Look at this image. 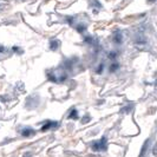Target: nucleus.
I'll return each mask as SVG.
<instances>
[{
    "mask_svg": "<svg viewBox=\"0 0 157 157\" xmlns=\"http://www.w3.org/2000/svg\"><path fill=\"white\" fill-rule=\"evenodd\" d=\"M69 118H70V119H77V118H78V111H77L76 109H73V110L71 111V113L69 115Z\"/></svg>",
    "mask_w": 157,
    "mask_h": 157,
    "instance_id": "nucleus-7",
    "label": "nucleus"
},
{
    "mask_svg": "<svg viewBox=\"0 0 157 157\" xmlns=\"http://www.w3.org/2000/svg\"><path fill=\"white\" fill-rule=\"evenodd\" d=\"M118 67H119V64H118V63H113V64H111V65H110V72H115V71H117Z\"/></svg>",
    "mask_w": 157,
    "mask_h": 157,
    "instance_id": "nucleus-8",
    "label": "nucleus"
},
{
    "mask_svg": "<svg viewBox=\"0 0 157 157\" xmlns=\"http://www.w3.org/2000/svg\"><path fill=\"white\" fill-rule=\"evenodd\" d=\"M103 69H104V64H101L99 66H98V69L96 70V72L99 74V73H102V71H103Z\"/></svg>",
    "mask_w": 157,
    "mask_h": 157,
    "instance_id": "nucleus-11",
    "label": "nucleus"
},
{
    "mask_svg": "<svg viewBox=\"0 0 157 157\" xmlns=\"http://www.w3.org/2000/svg\"><path fill=\"white\" fill-rule=\"evenodd\" d=\"M23 157H32V153H30V152H26V153H25Z\"/></svg>",
    "mask_w": 157,
    "mask_h": 157,
    "instance_id": "nucleus-17",
    "label": "nucleus"
},
{
    "mask_svg": "<svg viewBox=\"0 0 157 157\" xmlns=\"http://www.w3.org/2000/svg\"><path fill=\"white\" fill-rule=\"evenodd\" d=\"M152 153L153 156H157V143L153 145V149H152Z\"/></svg>",
    "mask_w": 157,
    "mask_h": 157,
    "instance_id": "nucleus-14",
    "label": "nucleus"
},
{
    "mask_svg": "<svg viewBox=\"0 0 157 157\" xmlns=\"http://www.w3.org/2000/svg\"><path fill=\"white\" fill-rule=\"evenodd\" d=\"M113 43L117 44V45H119V44L123 43V36H122V33L119 31H116L115 32V34H113Z\"/></svg>",
    "mask_w": 157,
    "mask_h": 157,
    "instance_id": "nucleus-2",
    "label": "nucleus"
},
{
    "mask_svg": "<svg viewBox=\"0 0 157 157\" xmlns=\"http://www.w3.org/2000/svg\"><path fill=\"white\" fill-rule=\"evenodd\" d=\"M92 150L93 151H105L108 149V141H106V137H103L101 138L99 141H96L92 143L91 145Z\"/></svg>",
    "mask_w": 157,
    "mask_h": 157,
    "instance_id": "nucleus-1",
    "label": "nucleus"
},
{
    "mask_svg": "<svg viewBox=\"0 0 157 157\" xmlns=\"http://www.w3.org/2000/svg\"><path fill=\"white\" fill-rule=\"evenodd\" d=\"M108 57H109V59H116V57H117V52L111 51V52H109Z\"/></svg>",
    "mask_w": 157,
    "mask_h": 157,
    "instance_id": "nucleus-10",
    "label": "nucleus"
},
{
    "mask_svg": "<svg viewBox=\"0 0 157 157\" xmlns=\"http://www.w3.org/2000/svg\"><path fill=\"white\" fill-rule=\"evenodd\" d=\"M149 143H150V139H146V141L144 142V144H143V146H142V149H141V152H139V156H138V157H144V156H145L146 150H148V146H149Z\"/></svg>",
    "mask_w": 157,
    "mask_h": 157,
    "instance_id": "nucleus-4",
    "label": "nucleus"
},
{
    "mask_svg": "<svg viewBox=\"0 0 157 157\" xmlns=\"http://www.w3.org/2000/svg\"><path fill=\"white\" fill-rule=\"evenodd\" d=\"M4 51H5V49L3 46H0V52H4Z\"/></svg>",
    "mask_w": 157,
    "mask_h": 157,
    "instance_id": "nucleus-18",
    "label": "nucleus"
},
{
    "mask_svg": "<svg viewBox=\"0 0 157 157\" xmlns=\"http://www.w3.org/2000/svg\"><path fill=\"white\" fill-rule=\"evenodd\" d=\"M90 119H91V118H90V116H86V117H84V118L82 119V123H83V124H85V123L90 122Z\"/></svg>",
    "mask_w": 157,
    "mask_h": 157,
    "instance_id": "nucleus-13",
    "label": "nucleus"
},
{
    "mask_svg": "<svg viewBox=\"0 0 157 157\" xmlns=\"http://www.w3.org/2000/svg\"><path fill=\"white\" fill-rule=\"evenodd\" d=\"M58 126V123L57 122H47L43 128H41V131H47V130H50V129H53V128H57Z\"/></svg>",
    "mask_w": 157,
    "mask_h": 157,
    "instance_id": "nucleus-3",
    "label": "nucleus"
},
{
    "mask_svg": "<svg viewBox=\"0 0 157 157\" xmlns=\"http://www.w3.org/2000/svg\"><path fill=\"white\" fill-rule=\"evenodd\" d=\"M59 46H60V41H59L58 39H52V40L50 41V49H51L52 51L58 50Z\"/></svg>",
    "mask_w": 157,
    "mask_h": 157,
    "instance_id": "nucleus-5",
    "label": "nucleus"
},
{
    "mask_svg": "<svg viewBox=\"0 0 157 157\" xmlns=\"http://www.w3.org/2000/svg\"><path fill=\"white\" fill-rule=\"evenodd\" d=\"M85 43H88V44H93V38L86 37V38H85Z\"/></svg>",
    "mask_w": 157,
    "mask_h": 157,
    "instance_id": "nucleus-12",
    "label": "nucleus"
},
{
    "mask_svg": "<svg viewBox=\"0 0 157 157\" xmlns=\"http://www.w3.org/2000/svg\"><path fill=\"white\" fill-rule=\"evenodd\" d=\"M19 50H21V49H19V47H16V46L13 47V51H14V52H20V53H23V52H21V51H19Z\"/></svg>",
    "mask_w": 157,
    "mask_h": 157,
    "instance_id": "nucleus-16",
    "label": "nucleus"
},
{
    "mask_svg": "<svg viewBox=\"0 0 157 157\" xmlns=\"http://www.w3.org/2000/svg\"><path fill=\"white\" fill-rule=\"evenodd\" d=\"M92 3H93V4H95L97 7H102V5L99 4V1H97V0H92Z\"/></svg>",
    "mask_w": 157,
    "mask_h": 157,
    "instance_id": "nucleus-15",
    "label": "nucleus"
},
{
    "mask_svg": "<svg viewBox=\"0 0 157 157\" xmlns=\"http://www.w3.org/2000/svg\"><path fill=\"white\" fill-rule=\"evenodd\" d=\"M76 29H77V31L79 32V33H83L86 30V26H84V25H78V26H76Z\"/></svg>",
    "mask_w": 157,
    "mask_h": 157,
    "instance_id": "nucleus-9",
    "label": "nucleus"
},
{
    "mask_svg": "<svg viewBox=\"0 0 157 157\" xmlns=\"http://www.w3.org/2000/svg\"><path fill=\"white\" fill-rule=\"evenodd\" d=\"M33 133H34V130L31 129V128H26V129L21 130V135H23L24 137H30V136H32Z\"/></svg>",
    "mask_w": 157,
    "mask_h": 157,
    "instance_id": "nucleus-6",
    "label": "nucleus"
}]
</instances>
